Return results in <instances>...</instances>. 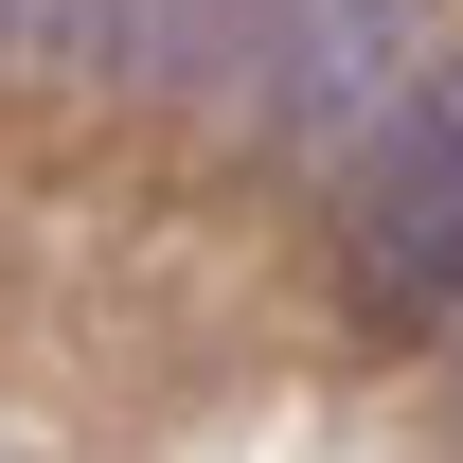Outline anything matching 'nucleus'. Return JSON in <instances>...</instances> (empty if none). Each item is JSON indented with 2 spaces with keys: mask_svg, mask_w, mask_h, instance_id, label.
<instances>
[{
  "mask_svg": "<svg viewBox=\"0 0 463 463\" xmlns=\"http://www.w3.org/2000/svg\"><path fill=\"white\" fill-rule=\"evenodd\" d=\"M0 54H54V0H0Z\"/></svg>",
  "mask_w": 463,
  "mask_h": 463,
  "instance_id": "20e7f679",
  "label": "nucleus"
},
{
  "mask_svg": "<svg viewBox=\"0 0 463 463\" xmlns=\"http://www.w3.org/2000/svg\"><path fill=\"white\" fill-rule=\"evenodd\" d=\"M339 268L374 321H463V54H428L339 161Z\"/></svg>",
  "mask_w": 463,
  "mask_h": 463,
  "instance_id": "f257e3e1",
  "label": "nucleus"
},
{
  "mask_svg": "<svg viewBox=\"0 0 463 463\" xmlns=\"http://www.w3.org/2000/svg\"><path fill=\"white\" fill-rule=\"evenodd\" d=\"M428 54H446L428 0H268L250 54H232V90H250V125H268L286 161H356L374 108H392Z\"/></svg>",
  "mask_w": 463,
  "mask_h": 463,
  "instance_id": "f03ea898",
  "label": "nucleus"
},
{
  "mask_svg": "<svg viewBox=\"0 0 463 463\" xmlns=\"http://www.w3.org/2000/svg\"><path fill=\"white\" fill-rule=\"evenodd\" d=\"M268 0H54V54L71 71H125V90H232Z\"/></svg>",
  "mask_w": 463,
  "mask_h": 463,
  "instance_id": "7ed1b4c3",
  "label": "nucleus"
}]
</instances>
